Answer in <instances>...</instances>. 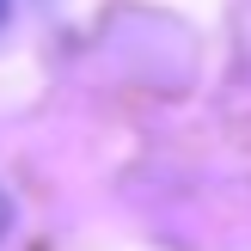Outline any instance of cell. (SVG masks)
Returning a JSON list of instances; mask_svg holds the SVG:
<instances>
[{"label":"cell","mask_w":251,"mask_h":251,"mask_svg":"<svg viewBox=\"0 0 251 251\" xmlns=\"http://www.w3.org/2000/svg\"><path fill=\"white\" fill-rule=\"evenodd\" d=\"M6 227H12V196L0 190V239H6Z\"/></svg>","instance_id":"cell-1"},{"label":"cell","mask_w":251,"mask_h":251,"mask_svg":"<svg viewBox=\"0 0 251 251\" xmlns=\"http://www.w3.org/2000/svg\"><path fill=\"white\" fill-rule=\"evenodd\" d=\"M6 19H12V0H0V31H6Z\"/></svg>","instance_id":"cell-2"}]
</instances>
